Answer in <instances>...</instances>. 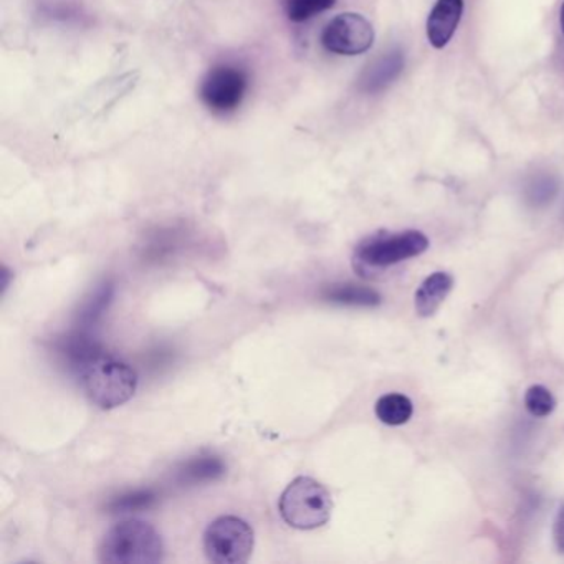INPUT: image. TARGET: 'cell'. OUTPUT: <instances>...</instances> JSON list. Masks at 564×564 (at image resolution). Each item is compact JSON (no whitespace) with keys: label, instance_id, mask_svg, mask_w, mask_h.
<instances>
[{"label":"cell","instance_id":"6da1fadb","mask_svg":"<svg viewBox=\"0 0 564 564\" xmlns=\"http://www.w3.org/2000/svg\"><path fill=\"white\" fill-rule=\"evenodd\" d=\"M100 561L107 564H154L164 557L163 536L143 520H124L105 533Z\"/></svg>","mask_w":564,"mask_h":564},{"label":"cell","instance_id":"7a4b0ae2","mask_svg":"<svg viewBox=\"0 0 564 564\" xmlns=\"http://www.w3.org/2000/svg\"><path fill=\"white\" fill-rule=\"evenodd\" d=\"M280 517L296 530H315L328 523L333 498L328 488L312 477H296L283 490L279 501Z\"/></svg>","mask_w":564,"mask_h":564},{"label":"cell","instance_id":"3957f363","mask_svg":"<svg viewBox=\"0 0 564 564\" xmlns=\"http://www.w3.org/2000/svg\"><path fill=\"white\" fill-rule=\"evenodd\" d=\"M82 386L91 404L110 411L133 399L138 389V375L127 362L100 358L84 369Z\"/></svg>","mask_w":564,"mask_h":564},{"label":"cell","instance_id":"277c9868","mask_svg":"<svg viewBox=\"0 0 564 564\" xmlns=\"http://www.w3.org/2000/svg\"><path fill=\"white\" fill-rule=\"evenodd\" d=\"M256 546L253 528L242 518L226 514L214 520L204 531V551L216 564H242Z\"/></svg>","mask_w":564,"mask_h":564},{"label":"cell","instance_id":"5b68a950","mask_svg":"<svg viewBox=\"0 0 564 564\" xmlns=\"http://www.w3.org/2000/svg\"><path fill=\"white\" fill-rule=\"evenodd\" d=\"M427 237L417 230L399 234H379L359 243L355 253L356 269H386L402 260L421 256L427 250Z\"/></svg>","mask_w":564,"mask_h":564},{"label":"cell","instance_id":"8992f818","mask_svg":"<svg viewBox=\"0 0 564 564\" xmlns=\"http://www.w3.org/2000/svg\"><path fill=\"white\" fill-rule=\"evenodd\" d=\"M249 75L236 65H217L200 84V100L216 115H229L242 105Z\"/></svg>","mask_w":564,"mask_h":564},{"label":"cell","instance_id":"52a82bcc","mask_svg":"<svg viewBox=\"0 0 564 564\" xmlns=\"http://www.w3.org/2000/svg\"><path fill=\"white\" fill-rule=\"evenodd\" d=\"M375 42L372 25L359 14H341L333 19L322 34V44L329 54L355 55L365 54Z\"/></svg>","mask_w":564,"mask_h":564},{"label":"cell","instance_id":"ba28073f","mask_svg":"<svg viewBox=\"0 0 564 564\" xmlns=\"http://www.w3.org/2000/svg\"><path fill=\"white\" fill-rule=\"evenodd\" d=\"M464 12V0H437L427 19V39L434 48H444L454 37Z\"/></svg>","mask_w":564,"mask_h":564},{"label":"cell","instance_id":"9c48e42d","mask_svg":"<svg viewBox=\"0 0 564 564\" xmlns=\"http://www.w3.org/2000/svg\"><path fill=\"white\" fill-rule=\"evenodd\" d=\"M404 68V54L399 48L386 52L376 58L359 78V90L362 94L375 95L386 90Z\"/></svg>","mask_w":564,"mask_h":564},{"label":"cell","instance_id":"30bf717a","mask_svg":"<svg viewBox=\"0 0 564 564\" xmlns=\"http://www.w3.org/2000/svg\"><path fill=\"white\" fill-rule=\"evenodd\" d=\"M454 286V279L448 273L435 272L424 280L415 293V312L419 316H432L444 303Z\"/></svg>","mask_w":564,"mask_h":564},{"label":"cell","instance_id":"8fae6325","mask_svg":"<svg viewBox=\"0 0 564 564\" xmlns=\"http://www.w3.org/2000/svg\"><path fill=\"white\" fill-rule=\"evenodd\" d=\"M322 299L335 305L376 306L381 303V296L368 286L355 283H335L323 289Z\"/></svg>","mask_w":564,"mask_h":564},{"label":"cell","instance_id":"7c38bea8","mask_svg":"<svg viewBox=\"0 0 564 564\" xmlns=\"http://www.w3.org/2000/svg\"><path fill=\"white\" fill-rule=\"evenodd\" d=\"M226 474V465L219 457L214 455H200L191 458L177 471V481L181 485L207 484L217 480Z\"/></svg>","mask_w":564,"mask_h":564},{"label":"cell","instance_id":"4fadbf2b","mask_svg":"<svg viewBox=\"0 0 564 564\" xmlns=\"http://www.w3.org/2000/svg\"><path fill=\"white\" fill-rule=\"evenodd\" d=\"M376 415H378L379 421L386 425H402L412 417V412H414V408H412L411 399L404 394H386L376 402Z\"/></svg>","mask_w":564,"mask_h":564},{"label":"cell","instance_id":"5bb4252c","mask_svg":"<svg viewBox=\"0 0 564 564\" xmlns=\"http://www.w3.org/2000/svg\"><path fill=\"white\" fill-rule=\"evenodd\" d=\"M336 0H282L283 11L286 18L295 24L310 21L315 15L328 11L335 6Z\"/></svg>","mask_w":564,"mask_h":564},{"label":"cell","instance_id":"9a60e30c","mask_svg":"<svg viewBox=\"0 0 564 564\" xmlns=\"http://www.w3.org/2000/svg\"><path fill=\"white\" fill-rule=\"evenodd\" d=\"M557 194V180L553 174L541 173L527 184V200L533 207L547 206Z\"/></svg>","mask_w":564,"mask_h":564},{"label":"cell","instance_id":"2e32d148","mask_svg":"<svg viewBox=\"0 0 564 564\" xmlns=\"http://www.w3.org/2000/svg\"><path fill=\"white\" fill-rule=\"evenodd\" d=\"M156 500V495L151 490L131 491V494L121 495V497L113 498L108 503V511L110 513H128V511H140L150 507Z\"/></svg>","mask_w":564,"mask_h":564},{"label":"cell","instance_id":"e0dca14e","mask_svg":"<svg viewBox=\"0 0 564 564\" xmlns=\"http://www.w3.org/2000/svg\"><path fill=\"white\" fill-rule=\"evenodd\" d=\"M524 405L534 417H546L554 411L556 401H554L553 394L543 386H531L527 395H524Z\"/></svg>","mask_w":564,"mask_h":564},{"label":"cell","instance_id":"ac0fdd59","mask_svg":"<svg viewBox=\"0 0 564 564\" xmlns=\"http://www.w3.org/2000/svg\"><path fill=\"white\" fill-rule=\"evenodd\" d=\"M111 295H113V289H111V286H104V289L98 292V295L95 296L94 302L88 303L87 310H85L84 315H82V319H84L85 323L97 322L98 316L104 313V310L107 308L108 303H110Z\"/></svg>","mask_w":564,"mask_h":564},{"label":"cell","instance_id":"d6986e66","mask_svg":"<svg viewBox=\"0 0 564 564\" xmlns=\"http://www.w3.org/2000/svg\"><path fill=\"white\" fill-rule=\"evenodd\" d=\"M554 540H556L557 547L564 553V507L561 508L556 523H554Z\"/></svg>","mask_w":564,"mask_h":564},{"label":"cell","instance_id":"ffe728a7","mask_svg":"<svg viewBox=\"0 0 564 564\" xmlns=\"http://www.w3.org/2000/svg\"><path fill=\"white\" fill-rule=\"evenodd\" d=\"M561 29H563L564 32V4L563 8H561Z\"/></svg>","mask_w":564,"mask_h":564}]
</instances>
